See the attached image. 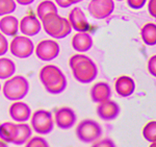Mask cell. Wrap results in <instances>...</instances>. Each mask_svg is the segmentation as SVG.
Instances as JSON below:
<instances>
[{
	"mask_svg": "<svg viewBox=\"0 0 156 147\" xmlns=\"http://www.w3.org/2000/svg\"><path fill=\"white\" fill-rule=\"evenodd\" d=\"M115 1V0H114ZM115 1H124V0H115Z\"/></svg>",
	"mask_w": 156,
	"mask_h": 147,
	"instance_id": "obj_37",
	"label": "cell"
},
{
	"mask_svg": "<svg viewBox=\"0 0 156 147\" xmlns=\"http://www.w3.org/2000/svg\"><path fill=\"white\" fill-rule=\"evenodd\" d=\"M55 4L57 6L62 7V9H68V7H71L73 4L70 2V0H54Z\"/></svg>",
	"mask_w": 156,
	"mask_h": 147,
	"instance_id": "obj_32",
	"label": "cell"
},
{
	"mask_svg": "<svg viewBox=\"0 0 156 147\" xmlns=\"http://www.w3.org/2000/svg\"><path fill=\"white\" fill-rule=\"evenodd\" d=\"M16 123L3 122L0 124V140L5 143H12L15 137Z\"/></svg>",
	"mask_w": 156,
	"mask_h": 147,
	"instance_id": "obj_23",
	"label": "cell"
},
{
	"mask_svg": "<svg viewBox=\"0 0 156 147\" xmlns=\"http://www.w3.org/2000/svg\"><path fill=\"white\" fill-rule=\"evenodd\" d=\"M9 50V42L4 35L0 32V57H3Z\"/></svg>",
	"mask_w": 156,
	"mask_h": 147,
	"instance_id": "obj_28",
	"label": "cell"
},
{
	"mask_svg": "<svg viewBox=\"0 0 156 147\" xmlns=\"http://www.w3.org/2000/svg\"><path fill=\"white\" fill-rule=\"evenodd\" d=\"M32 130L30 125L25 122L16 124V130H15V137L12 143L15 145H23L31 138Z\"/></svg>",
	"mask_w": 156,
	"mask_h": 147,
	"instance_id": "obj_19",
	"label": "cell"
},
{
	"mask_svg": "<svg viewBox=\"0 0 156 147\" xmlns=\"http://www.w3.org/2000/svg\"><path fill=\"white\" fill-rule=\"evenodd\" d=\"M19 31V21L15 16L6 15L0 19V32L5 37H16Z\"/></svg>",
	"mask_w": 156,
	"mask_h": 147,
	"instance_id": "obj_18",
	"label": "cell"
},
{
	"mask_svg": "<svg viewBox=\"0 0 156 147\" xmlns=\"http://www.w3.org/2000/svg\"><path fill=\"white\" fill-rule=\"evenodd\" d=\"M0 147H9V146H7V143L0 140Z\"/></svg>",
	"mask_w": 156,
	"mask_h": 147,
	"instance_id": "obj_35",
	"label": "cell"
},
{
	"mask_svg": "<svg viewBox=\"0 0 156 147\" xmlns=\"http://www.w3.org/2000/svg\"><path fill=\"white\" fill-rule=\"evenodd\" d=\"M9 49L17 59L24 60L32 55V53L34 52V45L29 37L16 35L9 44Z\"/></svg>",
	"mask_w": 156,
	"mask_h": 147,
	"instance_id": "obj_7",
	"label": "cell"
},
{
	"mask_svg": "<svg viewBox=\"0 0 156 147\" xmlns=\"http://www.w3.org/2000/svg\"><path fill=\"white\" fill-rule=\"evenodd\" d=\"M15 1L20 6H29V4L34 3V0H15Z\"/></svg>",
	"mask_w": 156,
	"mask_h": 147,
	"instance_id": "obj_33",
	"label": "cell"
},
{
	"mask_svg": "<svg viewBox=\"0 0 156 147\" xmlns=\"http://www.w3.org/2000/svg\"><path fill=\"white\" fill-rule=\"evenodd\" d=\"M68 21L71 25L72 29L76 30L77 32H84L89 29V22L85 17V14L80 7H74L69 13Z\"/></svg>",
	"mask_w": 156,
	"mask_h": 147,
	"instance_id": "obj_14",
	"label": "cell"
},
{
	"mask_svg": "<svg viewBox=\"0 0 156 147\" xmlns=\"http://www.w3.org/2000/svg\"><path fill=\"white\" fill-rule=\"evenodd\" d=\"M143 137L149 143L156 142V122L154 120L149 121L143 128Z\"/></svg>",
	"mask_w": 156,
	"mask_h": 147,
	"instance_id": "obj_24",
	"label": "cell"
},
{
	"mask_svg": "<svg viewBox=\"0 0 156 147\" xmlns=\"http://www.w3.org/2000/svg\"><path fill=\"white\" fill-rule=\"evenodd\" d=\"M69 66L73 76L80 83H90L98 75L97 65L83 53L72 55L69 60Z\"/></svg>",
	"mask_w": 156,
	"mask_h": 147,
	"instance_id": "obj_1",
	"label": "cell"
},
{
	"mask_svg": "<svg viewBox=\"0 0 156 147\" xmlns=\"http://www.w3.org/2000/svg\"><path fill=\"white\" fill-rule=\"evenodd\" d=\"M90 94L93 102L101 103L103 101L110 99V97H112V89H110L109 85L107 83L99 82L93 85Z\"/></svg>",
	"mask_w": 156,
	"mask_h": 147,
	"instance_id": "obj_16",
	"label": "cell"
},
{
	"mask_svg": "<svg viewBox=\"0 0 156 147\" xmlns=\"http://www.w3.org/2000/svg\"><path fill=\"white\" fill-rule=\"evenodd\" d=\"M54 13H58V9L56 4L51 0H44L37 6V17L39 20H42L45 16Z\"/></svg>",
	"mask_w": 156,
	"mask_h": 147,
	"instance_id": "obj_22",
	"label": "cell"
},
{
	"mask_svg": "<svg viewBox=\"0 0 156 147\" xmlns=\"http://www.w3.org/2000/svg\"><path fill=\"white\" fill-rule=\"evenodd\" d=\"M148 13L152 18L156 17V0H149L148 2Z\"/></svg>",
	"mask_w": 156,
	"mask_h": 147,
	"instance_id": "obj_31",
	"label": "cell"
},
{
	"mask_svg": "<svg viewBox=\"0 0 156 147\" xmlns=\"http://www.w3.org/2000/svg\"><path fill=\"white\" fill-rule=\"evenodd\" d=\"M16 1L15 0H0V17L11 15L16 11Z\"/></svg>",
	"mask_w": 156,
	"mask_h": 147,
	"instance_id": "obj_25",
	"label": "cell"
},
{
	"mask_svg": "<svg viewBox=\"0 0 156 147\" xmlns=\"http://www.w3.org/2000/svg\"><path fill=\"white\" fill-rule=\"evenodd\" d=\"M53 120L57 127L60 130H70L76 123V113L71 108L62 106L55 111Z\"/></svg>",
	"mask_w": 156,
	"mask_h": 147,
	"instance_id": "obj_10",
	"label": "cell"
},
{
	"mask_svg": "<svg viewBox=\"0 0 156 147\" xmlns=\"http://www.w3.org/2000/svg\"><path fill=\"white\" fill-rule=\"evenodd\" d=\"M0 92H1V83H0Z\"/></svg>",
	"mask_w": 156,
	"mask_h": 147,
	"instance_id": "obj_38",
	"label": "cell"
},
{
	"mask_svg": "<svg viewBox=\"0 0 156 147\" xmlns=\"http://www.w3.org/2000/svg\"><path fill=\"white\" fill-rule=\"evenodd\" d=\"M30 127L39 135H48L53 130L54 120L52 113L47 110H37L30 116Z\"/></svg>",
	"mask_w": 156,
	"mask_h": 147,
	"instance_id": "obj_5",
	"label": "cell"
},
{
	"mask_svg": "<svg viewBox=\"0 0 156 147\" xmlns=\"http://www.w3.org/2000/svg\"><path fill=\"white\" fill-rule=\"evenodd\" d=\"M25 147H50L46 139L41 136L32 137L25 143Z\"/></svg>",
	"mask_w": 156,
	"mask_h": 147,
	"instance_id": "obj_26",
	"label": "cell"
},
{
	"mask_svg": "<svg viewBox=\"0 0 156 147\" xmlns=\"http://www.w3.org/2000/svg\"><path fill=\"white\" fill-rule=\"evenodd\" d=\"M115 90L120 97H129L135 91V82L128 75H121L115 82Z\"/></svg>",
	"mask_w": 156,
	"mask_h": 147,
	"instance_id": "obj_15",
	"label": "cell"
},
{
	"mask_svg": "<svg viewBox=\"0 0 156 147\" xmlns=\"http://www.w3.org/2000/svg\"><path fill=\"white\" fill-rule=\"evenodd\" d=\"M3 96L9 101H19L26 97L29 92V82L22 75H12L5 79L2 86Z\"/></svg>",
	"mask_w": 156,
	"mask_h": 147,
	"instance_id": "obj_4",
	"label": "cell"
},
{
	"mask_svg": "<svg viewBox=\"0 0 156 147\" xmlns=\"http://www.w3.org/2000/svg\"><path fill=\"white\" fill-rule=\"evenodd\" d=\"M147 3V0H127V4L132 9H140Z\"/></svg>",
	"mask_w": 156,
	"mask_h": 147,
	"instance_id": "obj_29",
	"label": "cell"
},
{
	"mask_svg": "<svg viewBox=\"0 0 156 147\" xmlns=\"http://www.w3.org/2000/svg\"><path fill=\"white\" fill-rule=\"evenodd\" d=\"M41 21L34 15H27L19 22V29L25 37H34L41 31Z\"/></svg>",
	"mask_w": 156,
	"mask_h": 147,
	"instance_id": "obj_13",
	"label": "cell"
},
{
	"mask_svg": "<svg viewBox=\"0 0 156 147\" xmlns=\"http://www.w3.org/2000/svg\"><path fill=\"white\" fill-rule=\"evenodd\" d=\"M90 147H117L115 142L109 138H105L102 140H97L93 142V145Z\"/></svg>",
	"mask_w": 156,
	"mask_h": 147,
	"instance_id": "obj_27",
	"label": "cell"
},
{
	"mask_svg": "<svg viewBox=\"0 0 156 147\" xmlns=\"http://www.w3.org/2000/svg\"><path fill=\"white\" fill-rule=\"evenodd\" d=\"M9 117L16 122H26L30 119L31 116V110L30 106L23 101H12L9 108Z\"/></svg>",
	"mask_w": 156,
	"mask_h": 147,
	"instance_id": "obj_12",
	"label": "cell"
},
{
	"mask_svg": "<svg viewBox=\"0 0 156 147\" xmlns=\"http://www.w3.org/2000/svg\"><path fill=\"white\" fill-rule=\"evenodd\" d=\"M120 112H121L120 105L115 101L110 99L103 101L101 103H98V106L96 108V113L98 117L104 121L115 120L120 115Z\"/></svg>",
	"mask_w": 156,
	"mask_h": 147,
	"instance_id": "obj_11",
	"label": "cell"
},
{
	"mask_svg": "<svg viewBox=\"0 0 156 147\" xmlns=\"http://www.w3.org/2000/svg\"><path fill=\"white\" fill-rule=\"evenodd\" d=\"M149 147H156V144H155V142H153V143H151Z\"/></svg>",
	"mask_w": 156,
	"mask_h": 147,
	"instance_id": "obj_36",
	"label": "cell"
},
{
	"mask_svg": "<svg viewBox=\"0 0 156 147\" xmlns=\"http://www.w3.org/2000/svg\"><path fill=\"white\" fill-rule=\"evenodd\" d=\"M45 32L53 39H64L72 31V27L66 18L58 15V13L45 16L41 20Z\"/></svg>",
	"mask_w": 156,
	"mask_h": 147,
	"instance_id": "obj_3",
	"label": "cell"
},
{
	"mask_svg": "<svg viewBox=\"0 0 156 147\" xmlns=\"http://www.w3.org/2000/svg\"><path fill=\"white\" fill-rule=\"evenodd\" d=\"M59 44L54 40H43L34 48L37 59L43 62H50L56 59L59 54Z\"/></svg>",
	"mask_w": 156,
	"mask_h": 147,
	"instance_id": "obj_9",
	"label": "cell"
},
{
	"mask_svg": "<svg viewBox=\"0 0 156 147\" xmlns=\"http://www.w3.org/2000/svg\"><path fill=\"white\" fill-rule=\"evenodd\" d=\"M16 73V64L7 57H0V79H7Z\"/></svg>",
	"mask_w": 156,
	"mask_h": 147,
	"instance_id": "obj_21",
	"label": "cell"
},
{
	"mask_svg": "<svg viewBox=\"0 0 156 147\" xmlns=\"http://www.w3.org/2000/svg\"><path fill=\"white\" fill-rule=\"evenodd\" d=\"M147 69L148 72L150 73L152 76H156V57L152 55L147 63Z\"/></svg>",
	"mask_w": 156,
	"mask_h": 147,
	"instance_id": "obj_30",
	"label": "cell"
},
{
	"mask_svg": "<svg viewBox=\"0 0 156 147\" xmlns=\"http://www.w3.org/2000/svg\"><path fill=\"white\" fill-rule=\"evenodd\" d=\"M93 38L87 31L77 32L72 37L71 46L75 51L79 53H84L89 51L93 47Z\"/></svg>",
	"mask_w": 156,
	"mask_h": 147,
	"instance_id": "obj_17",
	"label": "cell"
},
{
	"mask_svg": "<svg viewBox=\"0 0 156 147\" xmlns=\"http://www.w3.org/2000/svg\"><path fill=\"white\" fill-rule=\"evenodd\" d=\"M83 1V0H70V2H71L72 4H76V3H79V2Z\"/></svg>",
	"mask_w": 156,
	"mask_h": 147,
	"instance_id": "obj_34",
	"label": "cell"
},
{
	"mask_svg": "<svg viewBox=\"0 0 156 147\" xmlns=\"http://www.w3.org/2000/svg\"><path fill=\"white\" fill-rule=\"evenodd\" d=\"M140 38L148 46H154L156 44V25L155 23H146L140 28Z\"/></svg>",
	"mask_w": 156,
	"mask_h": 147,
	"instance_id": "obj_20",
	"label": "cell"
},
{
	"mask_svg": "<svg viewBox=\"0 0 156 147\" xmlns=\"http://www.w3.org/2000/svg\"><path fill=\"white\" fill-rule=\"evenodd\" d=\"M102 133L101 125L93 119H84L79 122L76 127V136L78 140L83 143H93L99 140Z\"/></svg>",
	"mask_w": 156,
	"mask_h": 147,
	"instance_id": "obj_6",
	"label": "cell"
},
{
	"mask_svg": "<svg viewBox=\"0 0 156 147\" xmlns=\"http://www.w3.org/2000/svg\"><path fill=\"white\" fill-rule=\"evenodd\" d=\"M87 11L93 18L104 20L115 11L114 0H90L87 4Z\"/></svg>",
	"mask_w": 156,
	"mask_h": 147,
	"instance_id": "obj_8",
	"label": "cell"
},
{
	"mask_svg": "<svg viewBox=\"0 0 156 147\" xmlns=\"http://www.w3.org/2000/svg\"><path fill=\"white\" fill-rule=\"evenodd\" d=\"M40 82L49 94L57 95L67 88V78L62 70L55 65H46L40 70Z\"/></svg>",
	"mask_w": 156,
	"mask_h": 147,
	"instance_id": "obj_2",
	"label": "cell"
}]
</instances>
